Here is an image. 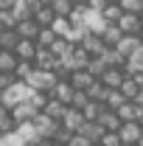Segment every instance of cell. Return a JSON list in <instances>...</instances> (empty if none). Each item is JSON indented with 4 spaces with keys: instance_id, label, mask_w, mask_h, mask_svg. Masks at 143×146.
Listing matches in <instances>:
<instances>
[{
    "instance_id": "7c38bea8",
    "label": "cell",
    "mask_w": 143,
    "mask_h": 146,
    "mask_svg": "<svg viewBox=\"0 0 143 146\" xmlns=\"http://www.w3.org/2000/svg\"><path fill=\"white\" fill-rule=\"evenodd\" d=\"M68 82L73 84V90H76V93H87L90 87L95 84V79H93V76H90L87 70H76V73L70 76V79H68Z\"/></svg>"
},
{
    "instance_id": "7bdbcfd3",
    "label": "cell",
    "mask_w": 143,
    "mask_h": 146,
    "mask_svg": "<svg viewBox=\"0 0 143 146\" xmlns=\"http://www.w3.org/2000/svg\"><path fill=\"white\" fill-rule=\"evenodd\" d=\"M135 104H138V107H143V93L138 96V101H135Z\"/></svg>"
},
{
    "instance_id": "d4e9b609",
    "label": "cell",
    "mask_w": 143,
    "mask_h": 146,
    "mask_svg": "<svg viewBox=\"0 0 143 146\" xmlns=\"http://www.w3.org/2000/svg\"><path fill=\"white\" fill-rule=\"evenodd\" d=\"M124 104H126V98H124V93H121V90H107V98H104V107H107V110L118 112Z\"/></svg>"
},
{
    "instance_id": "44dd1931",
    "label": "cell",
    "mask_w": 143,
    "mask_h": 146,
    "mask_svg": "<svg viewBox=\"0 0 143 146\" xmlns=\"http://www.w3.org/2000/svg\"><path fill=\"white\" fill-rule=\"evenodd\" d=\"M17 45H20L17 28H9V31L0 34V51H17Z\"/></svg>"
},
{
    "instance_id": "52a82bcc",
    "label": "cell",
    "mask_w": 143,
    "mask_h": 146,
    "mask_svg": "<svg viewBox=\"0 0 143 146\" xmlns=\"http://www.w3.org/2000/svg\"><path fill=\"white\" fill-rule=\"evenodd\" d=\"M126 82V70L124 68H109L104 76H101V84L107 87V90H121Z\"/></svg>"
},
{
    "instance_id": "5bb4252c",
    "label": "cell",
    "mask_w": 143,
    "mask_h": 146,
    "mask_svg": "<svg viewBox=\"0 0 143 146\" xmlns=\"http://www.w3.org/2000/svg\"><path fill=\"white\" fill-rule=\"evenodd\" d=\"M81 48L87 51L93 59H98V56H104V51H107V45H104V39L101 36H95V34H90L84 42H81Z\"/></svg>"
},
{
    "instance_id": "2e32d148",
    "label": "cell",
    "mask_w": 143,
    "mask_h": 146,
    "mask_svg": "<svg viewBox=\"0 0 143 146\" xmlns=\"http://www.w3.org/2000/svg\"><path fill=\"white\" fill-rule=\"evenodd\" d=\"M34 65L39 68V70H54V73H56V68H59V62H56V56L51 54L48 48H39V54H36Z\"/></svg>"
},
{
    "instance_id": "484cf974",
    "label": "cell",
    "mask_w": 143,
    "mask_h": 146,
    "mask_svg": "<svg viewBox=\"0 0 143 146\" xmlns=\"http://www.w3.org/2000/svg\"><path fill=\"white\" fill-rule=\"evenodd\" d=\"M14 132H17V135H20V138H23V141H25L28 146L34 143V141H39V132H36L34 121H31V124H20V127L14 129Z\"/></svg>"
},
{
    "instance_id": "4fadbf2b",
    "label": "cell",
    "mask_w": 143,
    "mask_h": 146,
    "mask_svg": "<svg viewBox=\"0 0 143 146\" xmlns=\"http://www.w3.org/2000/svg\"><path fill=\"white\" fill-rule=\"evenodd\" d=\"M36 115H39V112L31 107V101H28V104H20L17 110H11V118H14V124H17V127H20V124H31Z\"/></svg>"
},
{
    "instance_id": "7a4b0ae2",
    "label": "cell",
    "mask_w": 143,
    "mask_h": 146,
    "mask_svg": "<svg viewBox=\"0 0 143 146\" xmlns=\"http://www.w3.org/2000/svg\"><path fill=\"white\" fill-rule=\"evenodd\" d=\"M25 84H28L31 90H36V93H54V87L59 84V76H56L54 70H39V68H36V70L25 79Z\"/></svg>"
},
{
    "instance_id": "6da1fadb",
    "label": "cell",
    "mask_w": 143,
    "mask_h": 146,
    "mask_svg": "<svg viewBox=\"0 0 143 146\" xmlns=\"http://www.w3.org/2000/svg\"><path fill=\"white\" fill-rule=\"evenodd\" d=\"M31 96H34V90H31L25 82H17L14 87H9V90L3 93V101H0V104L11 112V110H17L20 104H28V101H31Z\"/></svg>"
},
{
    "instance_id": "d6a6232c",
    "label": "cell",
    "mask_w": 143,
    "mask_h": 146,
    "mask_svg": "<svg viewBox=\"0 0 143 146\" xmlns=\"http://www.w3.org/2000/svg\"><path fill=\"white\" fill-rule=\"evenodd\" d=\"M87 98H90V101H98V104H104V98H107V87H104L101 82H95V84L87 90Z\"/></svg>"
},
{
    "instance_id": "f907efd6",
    "label": "cell",
    "mask_w": 143,
    "mask_h": 146,
    "mask_svg": "<svg viewBox=\"0 0 143 146\" xmlns=\"http://www.w3.org/2000/svg\"><path fill=\"white\" fill-rule=\"evenodd\" d=\"M95 146H101V143H95Z\"/></svg>"
},
{
    "instance_id": "4316f807",
    "label": "cell",
    "mask_w": 143,
    "mask_h": 146,
    "mask_svg": "<svg viewBox=\"0 0 143 146\" xmlns=\"http://www.w3.org/2000/svg\"><path fill=\"white\" fill-rule=\"evenodd\" d=\"M101 14H104V20H107L109 25H118V20L124 17V9H121V6H118V3H107V6H104V11H101Z\"/></svg>"
},
{
    "instance_id": "9c48e42d",
    "label": "cell",
    "mask_w": 143,
    "mask_h": 146,
    "mask_svg": "<svg viewBox=\"0 0 143 146\" xmlns=\"http://www.w3.org/2000/svg\"><path fill=\"white\" fill-rule=\"evenodd\" d=\"M73 96H76V90H73V84L68 82V79H59V84H56L54 93H51V98L62 101L65 107H70V104H73Z\"/></svg>"
},
{
    "instance_id": "ee69618b",
    "label": "cell",
    "mask_w": 143,
    "mask_h": 146,
    "mask_svg": "<svg viewBox=\"0 0 143 146\" xmlns=\"http://www.w3.org/2000/svg\"><path fill=\"white\" fill-rule=\"evenodd\" d=\"M73 3H76V6H87V0H73Z\"/></svg>"
},
{
    "instance_id": "bcb514c9",
    "label": "cell",
    "mask_w": 143,
    "mask_h": 146,
    "mask_svg": "<svg viewBox=\"0 0 143 146\" xmlns=\"http://www.w3.org/2000/svg\"><path fill=\"white\" fill-rule=\"evenodd\" d=\"M107 3H121V0H107Z\"/></svg>"
},
{
    "instance_id": "1f68e13d",
    "label": "cell",
    "mask_w": 143,
    "mask_h": 146,
    "mask_svg": "<svg viewBox=\"0 0 143 146\" xmlns=\"http://www.w3.org/2000/svg\"><path fill=\"white\" fill-rule=\"evenodd\" d=\"M104 104H98V101H90L87 104V110H84V118H87V121H95V124H98V118H101V115H104Z\"/></svg>"
},
{
    "instance_id": "8992f818",
    "label": "cell",
    "mask_w": 143,
    "mask_h": 146,
    "mask_svg": "<svg viewBox=\"0 0 143 146\" xmlns=\"http://www.w3.org/2000/svg\"><path fill=\"white\" fill-rule=\"evenodd\" d=\"M87 124V118H84V112L81 110H73V107H68V112H65V118H62V127L68 129V132H79V129Z\"/></svg>"
},
{
    "instance_id": "c3c4849f",
    "label": "cell",
    "mask_w": 143,
    "mask_h": 146,
    "mask_svg": "<svg viewBox=\"0 0 143 146\" xmlns=\"http://www.w3.org/2000/svg\"><path fill=\"white\" fill-rule=\"evenodd\" d=\"M0 101H3V90H0Z\"/></svg>"
},
{
    "instance_id": "ffe728a7",
    "label": "cell",
    "mask_w": 143,
    "mask_h": 146,
    "mask_svg": "<svg viewBox=\"0 0 143 146\" xmlns=\"http://www.w3.org/2000/svg\"><path fill=\"white\" fill-rule=\"evenodd\" d=\"M34 20H36V25L39 28H51L56 23V14H54V9L51 6H39L36 9V14H34Z\"/></svg>"
},
{
    "instance_id": "cb8c5ba5",
    "label": "cell",
    "mask_w": 143,
    "mask_h": 146,
    "mask_svg": "<svg viewBox=\"0 0 143 146\" xmlns=\"http://www.w3.org/2000/svg\"><path fill=\"white\" fill-rule=\"evenodd\" d=\"M124 36H126V34L118 28V25H107V31L101 34V39H104V45H107V48H115V45H118Z\"/></svg>"
},
{
    "instance_id": "277c9868",
    "label": "cell",
    "mask_w": 143,
    "mask_h": 146,
    "mask_svg": "<svg viewBox=\"0 0 143 146\" xmlns=\"http://www.w3.org/2000/svg\"><path fill=\"white\" fill-rule=\"evenodd\" d=\"M36 9H39V0H17L11 6V14L17 23H25V20H34Z\"/></svg>"
},
{
    "instance_id": "f1b7e54d",
    "label": "cell",
    "mask_w": 143,
    "mask_h": 146,
    "mask_svg": "<svg viewBox=\"0 0 143 146\" xmlns=\"http://www.w3.org/2000/svg\"><path fill=\"white\" fill-rule=\"evenodd\" d=\"M101 59L107 62V68H126V59H124V56H121V54H118L115 48H107Z\"/></svg>"
},
{
    "instance_id": "7dc6e473",
    "label": "cell",
    "mask_w": 143,
    "mask_h": 146,
    "mask_svg": "<svg viewBox=\"0 0 143 146\" xmlns=\"http://www.w3.org/2000/svg\"><path fill=\"white\" fill-rule=\"evenodd\" d=\"M3 31H6V28H3V25H0V34H3Z\"/></svg>"
},
{
    "instance_id": "7402d4cb",
    "label": "cell",
    "mask_w": 143,
    "mask_h": 146,
    "mask_svg": "<svg viewBox=\"0 0 143 146\" xmlns=\"http://www.w3.org/2000/svg\"><path fill=\"white\" fill-rule=\"evenodd\" d=\"M20 65V59L14 51H0V73H14Z\"/></svg>"
},
{
    "instance_id": "f546056e",
    "label": "cell",
    "mask_w": 143,
    "mask_h": 146,
    "mask_svg": "<svg viewBox=\"0 0 143 146\" xmlns=\"http://www.w3.org/2000/svg\"><path fill=\"white\" fill-rule=\"evenodd\" d=\"M107 70H109V68H107V62H104L101 56H98V59H93V62L87 65V73L93 76V79H95V82H101V76H104Z\"/></svg>"
},
{
    "instance_id": "e575fe53",
    "label": "cell",
    "mask_w": 143,
    "mask_h": 146,
    "mask_svg": "<svg viewBox=\"0 0 143 146\" xmlns=\"http://www.w3.org/2000/svg\"><path fill=\"white\" fill-rule=\"evenodd\" d=\"M118 6L124 9L126 14H140V11H143V0H121Z\"/></svg>"
},
{
    "instance_id": "8d00e7d4",
    "label": "cell",
    "mask_w": 143,
    "mask_h": 146,
    "mask_svg": "<svg viewBox=\"0 0 143 146\" xmlns=\"http://www.w3.org/2000/svg\"><path fill=\"white\" fill-rule=\"evenodd\" d=\"M101 146H124V141H121L118 132H107V135L101 138Z\"/></svg>"
},
{
    "instance_id": "ab89813d",
    "label": "cell",
    "mask_w": 143,
    "mask_h": 146,
    "mask_svg": "<svg viewBox=\"0 0 143 146\" xmlns=\"http://www.w3.org/2000/svg\"><path fill=\"white\" fill-rule=\"evenodd\" d=\"M14 3H17V0H0V11H11Z\"/></svg>"
},
{
    "instance_id": "836d02e7",
    "label": "cell",
    "mask_w": 143,
    "mask_h": 146,
    "mask_svg": "<svg viewBox=\"0 0 143 146\" xmlns=\"http://www.w3.org/2000/svg\"><path fill=\"white\" fill-rule=\"evenodd\" d=\"M34 70H36V65H34V62H20V65H17V70H14V76H17V82H25V79H28V76H31Z\"/></svg>"
},
{
    "instance_id": "d590c367",
    "label": "cell",
    "mask_w": 143,
    "mask_h": 146,
    "mask_svg": "<svg viewBox=\"0 0 143 146\" xmlns=\"http://www.w3.org/2000/svg\"><path fill=\"white\" fill-rule=\"evenodd\" d=\"M87 104H90L87 93H76V96H73V104H70V107H73V110H81V112H84V110H87Z\"/></svg>"
},
{
    "instance_id": "74e56055",
    "label": "cell",
    "mask_w": 143,
    "mask_h": 146,
    "mask_svg": "<svg viewBox=\"0 0 143 146\" xmlns=\"http://www.w3.org/2000/svg\"><path fill=\"white\" fill-rule=\"evenodd\" d=\"M104 6H107V0H87V9L93 11H104Z\"/></svg>"
},
{
    "instance_id": "f35d334b",
    "label": "cell",
    "mask_w": 143,
    "mask_h": 146,
    "mask_svg": "<svg viewBox=\"0 0 143 146\" xmlns=\"http://www.w3.org/2000/svg\"><path fill=\"white\" fill-rule=\"evenodd\" d=\"M68 146H95V143H90L87 138H81V135H73V141Z\"/></svg>"
},
{
    "instance_id": "603a6c76",
    "label": "cell",
    "mask_w": 143,
    "mask_h": 146,
    "mask_svg": "<svg viewBox=\"0 0 143 146\" xmlns=\"http://www.w3.org/2000/svg\"><path fill=\"white\" fill-rule=\"evenodd\" d=\"M121 93H124L126 101H138V96L143 93V87L132 79V76H126V82H124V87H121Z\"/></svg>"
},
{
    "instance_id": "d6986e66",
    "label": "cell",
    "mask_w": 143,
    "mask_h": 146,
    "mask_svg": "<svg viewBox=\"0 0 143 146\" xmlns=\"http://www.w3.org/2000/svg\"><path fill=\"white\" fill-rule=\"evenodd\" d=\"M124 70H126V76H138V73H143V45L126 59V68H124Z\"/></svg>"
},
{
    "instance_id": "8fae6325",
    "label": "cell",
    "mask_w": 143,
    "mask_h": 146,
    "mask_svg": "<svg viewBox=\"0 0 143 146\" xmlns=\"http://www.w3.org/2000/svg\"><path fill=\"white\" fill-rule=\"evenodd\" d=\"M76 135H81V138H87L90 143H101V138H104L107 132H104V127H101V124H95V121H87V124H84V127L79 129Z\"/></svg>"
},
{
    "instance_id": "60d3db41",
    "label": "cell",
    "mask_w": 143,
    "mask_h": 146,
    "mask_svg": "<svg viewBox=\"0 0 143 146\" xmlns=\"http://www.w3.org/2000/svg\"><path fill=\"white\" fill-rule=\"evenodd\" d=\"M3 118H9V110H6L3 104H0V121H3Z\"/></svg>"
},
{
    "instance_id": "ba28073f",
    "label": "cell",
    "mask_w": 143,
    "mask_h": 146,
    "mask_svg": "<svg viewBox=\"0 0 143 146\" xmlns=\"http://www.w3.org/2000/svg\"><path fill=\"white\" fill-rule=\"evenodd\" d=\"M118 28H121L126 36H138L140 28H143V20H140V14H126L124 11V17L118 20Z\"/></svg>"
},
{
    "instance_id": "3957f363",
    "label": "cell",
    "mask_w": 143,
    "mask_h": 146,
    "mask_svg": "<svg viewBox=\"0 0 143 146\" xmlns=\"http://www.w3.org/2000/svg\"><path fill=\"white\" fill-rule=\"evenodd\" d=\"M34 127H36V132H39V138H48V141H54V138H56V132L62 129V124H59V121H54L51 115L39 112V115L34 118Z\"/></svg>"
},
{
    "instance_id": "ac0fdd59",
    "label": "cell",
    "mask_w": 143,
    "mask_h": 146,
    "mask_svg": "<svg viewBox=\"0 0 143 146\" xmlns=\"http://www.w3.org/2000/svg\"><path fill=\"white\" fill-rule=\"evenodd\" d=\"M39 25H36V20H25V23H17V34L20 39H34L36 42V36H39Z\"/></svg>"
},
{
    "instance_id": "4dcf8cb0",
    "label": "cell",
    "mask_w": 143,
    "mask_h": 146,
    "mask_svg": "<svg viewBox=\"0 0 143 146\" xmlns=\"http://www.w3.org/2000/svg\"><path fill=\"white\" fill-rule=\"evenodd\" d=\"M56 39H59V36H56L54 28H42V31H39V36H36V45H39V48H51Z\"/></svg>"
},
{
    "instance_id": "b9f144b4",
    "label": "cell",
    "mask_w": 143,
    "mask_h": 146,
    "mask_svg": "<svg viewBox=\"0 0 143 146\" xmlns=\"http://www.w3.org/2000/svg\"><path fill=\"white\" fill-rule=\"evenodd\" d=\"M56 0H39V6H54Z\"/></svg>"
},
{
    "instance_id": "5b68a950",
    "label": "cell",
    "mask_w": 143,
    "mask_h": 146,
    "mask_svg": "<svg viewBox=\"0 0 143 146\" xmlns=\"http://www.w3.org/2000/svg\"><path fill=\"white\" fill-rule=\"evenodd\" d=\"M118 135H121L124 146H140V141H143V127L138 124V121H132V124H124Z\"/></svg>"
},
{
    "instance_id": "83f0119b",
    "label": "cell",
    "mask_w": 143,
    "mask_h": 146,
    "mask_svg": "<svg viewBox=\"0 0 143 146\" xmlns=\"http://www.w3.org/2000/svg\"><path fill=\"white\" fill-rule=\"evenodd\" d=\"M51 9H54L56 17H73V11H76V3H73V0H56Z\"/></svg>"
},
{
    "instance_id": "9a60e30c",
    "label": "cell",
    "mask_w": 143,
    "mask_h": 146,
    "mask_svg": "<svg viewBox=\"0 0 143 146\" xmlns=\"http://www.w3.org/2000/svg\"><path fill=\"white\" fill-rule=\"evenodd\" d=\"M98 124L104 127V132H121V127H124L121 115H118V112H112V110H104V115L98 118Z\"/></svg>"
},
{
    "instance_id": "681fc988",
    "label": "cell",
    "mask_w": 143,
    "mask_h": 146,
    "mask_svg": "<svg viewBox=\"0 0 143 146\" xmlns=\"http://www.w3.org/2000/svg\"><path fill=\"white\" fill-rule=\"evenodd\" d=\"M54 146H62V143H54Z\"/></svg>"
},
{
    "instance_id": "e0dca14e",
    "label": "cell",
    "mask_w": 143,
    "mask_h": 146,
    "mask_svg": "<svg viewBox=\"0 0 143 146\" xmlns=\"http://www.w3.org/2000/svg\"><path fill=\"white\" fill-rule=\"evenodd\" d=\"M140 45H143V42H140V36H124V39H121V42L115 45V51L124 56V59H129V56L135 54V51H138Z\"/></svg>"
},
{
    "instance_id": "30bf717a",
    "label": "cell",
    "mask_w": 143,
    "mask_h": 146,
    "mask_svg": "<svg viewBox=\"0 0 143 146\" xmlns=\"http://www.w3.org/2000/svg\"><path fill=\"white\" fill-rule=\"evenodd\" d=\"M17 59L20 62H34L36 54H39V45H36L34 39H20V45H17Z\"/></svg>"
},
{
    "instance_id": "f6af8a7d",
    "label": "cell",
    "mask_w": 143,
    "mask_h": 146,
    "mask_svg": "<svg viewBox=\"0 0 143 146\" xmlns=\"http://www.w3.org/2000/svg\"><path fill=\"white\" fill-rule=\"evenodd\" d=\"M138 36H140V42H143V28H140V34H138Z\"/></svg>"
}]
</instances>
